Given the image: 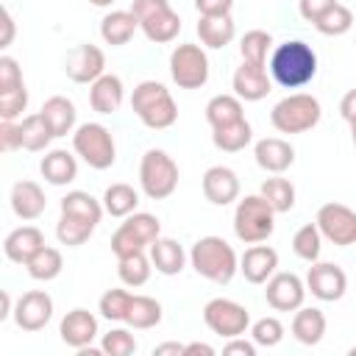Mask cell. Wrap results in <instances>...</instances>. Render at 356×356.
I'll use <instances>...</instances> for the list:
<instances>
[{
    "label": "cell",
    "mask_w": 356,
    "mask_h": 356,
    "mask_svg": "<svg viewBox=\"0 0 356 356\" xmlns=\"http://www.w3.org/2000/svg\"><path fill=\"white\" fill-rule=\"evenodd\" d=\"M317 75V53L300 42L289 39L278 44L270 56V78L284 89H300Z\"/></svg>",
    "instance_id": "6da1fadb"
},
{
    "label": "cell",
    "mask_w": 356,
    "mask_h": 356,
    "mask_svg": "<svg viewBox=\"0 0 356 356\" xmlns=\"http://www.w3.org/2000/svg\"><path fill=\"white\" fill-rule=\"evenodd\" d=\"M189 264L197 275H203L211 284H231V278L239 270L236 250L222 236H200L189 250Z\"/></svg>",
    "instance_id": "7a4b0ae2"
},
{
    "label": "cell",
    "mask_w": 356,
    "mask_h": 356,
    "mask_svg": "<svg viewBox=\"0 0 356 356\" xmlns=\"http://www.w3.org/2000/svg\"><path fill=\"white\" fill-rule=\"evenodd\" d=\"M131 111L139 117V122L145 128H153V131H164V128L175 125V120H178V106H175L170 89L159 81H142L134 86Z\"/></svg>",
    "instance_id": "3957f363"
},
{
    "label": "cell",
    "mask_w": 356,
    "mask_h": 356,
    "mask_svg": "<svg viewBox=\"0 0 356 356\" xmlns=\"http://www.w3.org/2000/svg\"><path fill=\"white\" fill-rule=\"evenodd\" d=\"M275 231V209L261 195H245L234 209V234L245 245L267 242Z\"/></svg>",
    "instance_id": "277c9868"
},
{
    "label": "cell",
    "mask_w": 356,
    "mask_h": 356,
    "mask_svg": "<svg viewBox=\"0 0 356 356\" xmlns=\"http://www.w3.org/2000/svg\"><path fill=\"white\" fill-rule=\"evenodd\" d=\"M320 117H323L320 100L306 92L286 95L270 111V122L278 134H306L320 122Z\"/></svg>",
    "instance_id": "5b68a950"
},
{
    "label": "cell",
    "mask_w": 356,
    "mask_h": 356,
    "mask_svg": "<svg viewBox=\"0 0 356 356\" xmlns=\"http://www.w3.org/2000/svg\"><path fill=\"white\" fill-rule=\"evenodd\" d=\"M139 186L150 200H167L178 189V164L172 156L150 147L139 161Z\"/></svg>",
    "instance_id": "8992f818"
},
{
    "label": "cell",
    "mask_w": 356,
    "mask_h": 356,
    "mask_svg": "<svg viewBox=\"0 0 356 356\" xmlns=\"http://www.w3.org/2000/svg\"><path fill=\"white\" fill-rule=\"evenodd\" d=\"M161 236V222L156 214L147 211H134L125 217V222H120V228L111 234V253L117 259L147 250L156 239Z\"/></svg>",
    "instance_id": "52a82bcc"
},
{
    "label": "cell",
    "mask_w": 356,
    "mask_h": 356,
    "mask_svg": "<svg viewBox=\"0 0 356 356\" xmlns=\"http://www.w3.org/2000/svg\"><path fill=\"white\" fill-rule=\"evenodd\" d=\"M131 14L139 19V31L156 44H167L181 33V17L170 0H134Z\"/></svg>",
    "instance_id": "ba28073f"
},
{
    "label": "cell",
    "mask_w": 356,
    "mask_h": 356,
    "mask_svg": "<svg viewBox=\"0 0 356 356\" xmlns=\"http://www.w3.org/2000/svg\"><path fill=\"white\" fill-rule=\"evenodd\" d=\"M72 150L92 167V170H108L117 159V145L111 131L103 122H83L72 131Z\"/></svg>",
    "instance_id": "9c48e42d"
},
{
    "label": "cell",
    "mask_w": 356,
    "mask_h": 356,
    "mask_svg": "<svg viewBox=\"0 0 356 356\" xmlns=\"http://www.w3.org/2000/svg\"><path fill=\"white\" fill-rule=\"evenodd\" d=\"M170 78L181 89H200L209 81V56L200 44H178L170 53Z\"/></svg>",
    "instance_id": "30bf717a"
},
{
    "label": "cell",
    "mask_w": 356,
    "mask_h": 356,
    "mask_svg": "<svg viewBox=\"0 0 356 356\" xmlns=\"http://www.w3.org/2000/svg\"><path fill=\"white\" fill-rule=\"evenodd\" d=\"M203 323L222 339H234V337H245L248 325H250V314L242 303L228 300V298H211L203 306Z\"/></svg>",
    "instance_id": "8fae6325"
},
{
    "label": "cell",
    "mask_w": 356,
    "mask_h": 356,
    "mask_svg": "<svg viewBox=\"0 0 356 356\" xmlns=\"http://www.w3.org/2000/svg\"><path fill=\"white\" fill-rule=\"evenodd\" d=\"M317 228L323 234V239H328L337 248H348L356 245V211L345 203H323L317 209Z\"/></svg>",
    "instance_id": "7c38bea8"
},
{
    "label": "cell",
    "mask_w": 356,
    "mask_h": 356,
    "mask_svg": "<svg viewBox=\"0 0 356 356\" xmlns=\"http://www.w3.org/2000/svg\"><path fill=\"white\" fill-rule=\"evenodd\" d=\"M306 289L317 298V300H325V303H334L345 295L348 289V275L339 264H331V261H312L309 273H306Z\"/></svg>",
    "instance_id": "4fadbf2b"
},
{
    "label": "cell",
    "mask_w": 356,
    "mask_h": 356,
    "mask_svg": "<svg viewBox=\"0 0 356 356\" xmlns=\"http://www.w3.org/2000/svg\"><path fill=\"white\" fill-rule=\"evenodd\" d=\"M306 284L295 275V273H273V278L267 281L264 298L275 312H298L306 300Z\"/></svg>",
    "instance_id": "5bb4252c"
},
{
    "label": "cell",
    "mask_w": 356,
    "mask_h": 356,
    "mask_svg": "<svg viewBox=\"0 0 356 356\" xmlns=\"http://www.w3.org/2000/svg\"><path fill=\"white\" fill-rule=\"evenodd\" d=\"M53 317V298L44 289H31L25 295H19L17 306H14V323L22 331H42Z\"/></svg>",
    "instance_id": "9a60e30c"
},
{
    "label": "cell",
    "mask_w": 356,
    "mask_h": 356,
    "mask_svg": "<svg viewBox=\"0 0 356 356\" xmlns=\"http://www.w3.org/2000/svg\"><path fill=\"white\" fill-rule=\"evenodd\" d=\"M64 72L75 83H95L106 72V56H103V50L97 44H78L67 56Z\"/></svg>",
    "instance_id": "2e32d148"
},
{
    "label": "cell",
    "mask_w": 356,
    "mask_h": 356,
    "mask_svg": "<svg viewBox=\"0 0 356 356\" xmlns=\"http://www.w3.org/2000/svg\"><path fill=\"white\" fill-rule=\"evenodd\" d=\"M58 337L67 348H75V350L89 348L97 337V317L86 309H72L64 314V320L58 325Z\"/></svg>",
    "instance_id": "e0dca14e"
},
{
    "label": "cell",
    "mask_w": 356,
    "mask_h": 356,
    "mask_svg": "<svg viewBox=\"0 0 356 356\" xmlns=\"http://www.w3.org/2000/svg\"><path fill=\"white\" fill-rule=\"evenodd\" d=\"M273 92V78L267 75L264 67H256V64H248L242 61L234 72V95L245 103H256V100H264L267 95Z\"/></svg>",
    "instance_id": "ac0fdd59"
},
{
    "label": "cell",
    "mask_w": 356,
    "mask_h": 356,
    "mask_svg": "<svg viewBox=\"0 0 356 356\" xmlns=\"http://www.w3.org/2000/svg\"><path fill=\"white\" fill-rule=\"evenodd\" d=\"M253 156H256V164L264 172H273V175H281L295 164V147L281 136L259 139L256 147H253Z\"/></svg>",
    "instance_id": "d6986e66"
},
{
    "label": "cell",
    "mask_w": 356,
    "mask_h": 356,
    "mask_svg": "<svg viewBox=\"0 0 356 356\" xmlns=\"http://www.w3.org/2000/svg\"><path fill=\"white\" fill-rule=\"evenodd\" d=\"M203 195L214 206H231L239 197V178L231 167L214 164L203 172Z\"/></svg>",
    "instance_id": "ffe728a7"
},
{
    "label": "cell",
    "mask_w": 356,
    "mask_h": 356,
    "mask_svg": "<svg viewBox=\"0 0 356 356\" xmlns=\"http://www.w3.org/2000/svg\"><path fill=\"white\" fill-rule=\"evenodd\" d=\"M275 270H278V253L270 245H261V242L250 245L239 259V273L250 284H267Z\"/></svg>",
    "instance_id": "44dd1931"
},
{
    "label": "cell",
    "mask_w": 356,
    "mask_h": 356,
    "mask_svg": "<svg viewBox=\"0 0 356 356\" xmlns=\"http://www.w3.org/2000/svg\"><path fill=\"white\" fill-rule=\"evenodd\" d=\"M44 248V234L36 225H19L3 239V253L14 264H28Z\"/></svg>",
    "instance_id": "7402d4cb"
},
{
    "label": "cell",
    "mask_w": 356,
    "mask_h": 356,
    "mask_svg": "<svg viewBox=\"0 0 356 356\" xmlns=\"http://www.w3.org/2000/svg\"><path fill=\"white\" fill-rule=\"evenodd\" d=\"M8 200H11V211L25 222L39 220L44 214V209H47V197H44V192H42V186L36 181H17L11 186V197Z\"/></svg>",
    "instance_id": "603a6c76"
},
{
    "label": "cell",
    "mask_w": 356,
    "mask_h": 356,
    "mask_svg": "<svg viewBox=\"0 0 356 356\" xmlns=\"http://www.w3.org/2000/svg\"><path fill=\"white\" fill-rule=\"evenodd\" d=\"M125 97V86L122 78L114 72H103L95 83H89V106L97 114H114L122 106Z\"/></svg>",
    "instance_id": "cb8c5ba5"
},
{
    "label": "cell",
    "mask_w": 356,
    "mask_h": 356,
    "mask_svg": "<svg viewBox=\"0 0 356 356\" xmlns=\"http://www.w3.org/2000/svg\"><path fill=\"white\" fill-rule=\"evenodd\" d=\"M39 172H42V178H44L47 184H53V186H67V184H72V181L78 178V161H75L72 153L56 147V150H47V153L42 156Z\"/></svg>",
    "instance_id": "d4e9b609"
},
{
    "label": "cell",
    "mask_w": 356,
    "mask_h": 356,
    "mask_svg": "<svg viewBox=\"0 0 356 356\" xmlns=\"http://www.w3.org/2000/svg\"><path fill=\"white\" fill-rule=\"evenodd\" d=\"M39 111H42V117L47 120V125H50V131H53L56 139H61V136H67V134L75 131L78 111H75V103H72L70 97L53 95V97H47V100L42 103Z\"/></svg>",
    "instance_id": "484cf974"
},
{
    "label": "cell",
    "mask_w": 356,
    "mask_h": 356,
    "mask_svg": "<svg viewBox=\"0 0 356 356\" xmlns=\"http://www.w3.org/2000/svg\"><path fill=\"white\" fill-rule=\"evenodd\" d=\"M136 28H139V19L131 14V8H128V11H122V8L108 11V14L100 19V36H103V42L111 44V47L128 44V42L134 39Z\"/></svg>",
    "instance_id": "4316f807"
},
{
    "label": "cell",
    "mask_w": 356,
    "mask_h": 356,
    "mask_svg": "<svg viewBox=\"0 0 356 356\" xmlns=\"http://www.w3.org/2000/svg\"><path fill=\"white\" fill-rule=\"evenodd\" d=\"M325 314L314 306H300L292 317V337L300 345H320L325 337Z\"/></svg>",
    "instance_id": "83f0119b"
},
{
    "label": "cell",
    "mask_w": 356,
    "mask_h": 356,
    "mask_svg": "<svg viewBox=\"0 0 356 356\" xmlns=\"http://www.w3.org/2000/svg\"><path fill=\"white\" fill-rule=\"evenodd\" d=\"M234 33H236V25H234L231 14H222V17H203L200 14V19H197V36H200L203 47L222 50L225 44H231Z\"/></svg>",
    "instance_id": "f1b7e54d"
},
{
    "label": "cell",
    "mask_w": 356,
    "mask_h": 356,
    "mask_svg": "<svg viewBox=\"0 0 356 356\" xmlns=\"http://www.w3.org/2000/svg\"><path fill=\"white\" fill-rule=\"evenodd\" d=\"M147 250H150V261H153L156 273H161V275H178L186 264L184 248L170 236H159Z\"/></svg>",
    "instance_id": "f546056e"
},
{
    "label": "cell",
    "mask_w": 356,
    "mask_h": 356,
    "mask_svg": "<svg viewBox=\"0 0 356 356\" xmlns=\"http://www.w3.org/2000/svg\"><path fill=\"white\" fill-rule=\"evenodd\" d=\"M211 142H214V147L222 150V153H239V150H245V147L253 142V128H250V122L242 117V120H236V122L211 128Z\"/></svg>",
    "instance_id": "4dcf8cb0"
},
{
    "label": "cell",
    "mask_w": 356,
    "mask_h": 356,
    "mask_svg": "<svg viewBox=\"0 0 356 356\" xmlns=\"http://www.w3.org/2000/svg\"><path fill=\"white\" fill-rule=\"evenodd\" d=\"M103 211H106L103 203L95 200V197H92L89 192H83V189H72V192H67V195L61 197V214L81 217V220H86V222H92V225L100 222Z\"/></svg>",
    "instance_id": "1f68e13d"
},
{
    "label": "cell",
    "mask_w": 356,
    "mask_h": 356,
    "mask_svg": "<svg viewBox=\"0 0 356 356\" xmlns=\"http://www.w3.org/2000/svg\"><path fill=\"white\" fill-rule=\"evenodd\" d=\"M245 117V108H242V100L236 95H214L209 103H206V122L211 128H220V125H228V122H236Z\"/></svg>",
    "instance_id": "d6a6232c"
},
{
    "label": "cell",
    "mask_w": 356,
    "mask_h": 356,
    "mask_svg": "<svg viewBox=\"0 0 356 356\" xmlns=\"http://www.w3.org/2000/svg\"><path fill=\"white\" fill-rule=\"evenodd\" d=\"M19 128H22V150H31V153H39V150H47V145L56 139L47 120L42 117V111L36 114H28L19 120Z\"/></svg>",
    "instance_id": "836d02e7"
},
{
    "label": "cell",
    "mask_w": 356,
    "mask_h": 356,
    "mask_svg": "<svg viewBox=\"0 0 356 356\" xmlns=\"http://www.w3.org/2000/svg\"><path fill=\"white\" fill-rule=\"evenodd\" d=\"M139 206V192L131 184H111L103 192V209L111 217H128Z\"/></svg>",
    "instance_id": "e575fe53"
},
{
    "label": "cell",
    "mask_w": 356,
    "mask_h": 356,
    "mask_svg": "<svg viewBox=\"0 0 356 356\" xmlns=\"http://www.w3.org/2000/svg\"><path fill=\"white\" fill-rule=\"evenodd\" d=\"M125 323H128L131 328H139V331L156 328V325L161 323V303H159L156 298H150V295H134Z\"/></svg>",
    "instance_id": "d590c367"
},
{
    "label": "cell",
    "mask_w": 356,
    "mask_h": 356,
    "mask_svg": "<svg viewBox=\"0 0 356 356\" xmlns=\"http://www.w3.org/2000/svg\"><path fill=\"white\" fill-rule=\"evenodd\" d=\"M25 270H28V275L33 278V281H53V278H58L61 275V270H64V259H61V250L58 248H50V245H44L28 264H25Z\"/></svg>",
    "instance_id": "8d00e7d4"
},
{
    "label": "cell",
    "mask_w": 356,
    "mask_h": 356,
    "mask_svg": "<svg viewBox=\"0 0 356 356\" xmlns=\"http://www.w3.org/2000/svg\"><path fill=\"white\" fill-rule=\"evenodd\" d=\"M150 270H153V261H150V256H145V250L117 259V275H120V281L125 286H134L136 289V286L147 284Z\"/></svg>",
    "instance_id": "74e56055"
},
{
    "label": "cell",
    "mask_w": 356,
    "mask_h": 356,
    "mask_svg": "<svg viewBox=\"0 0 356 356\" xmlns=\"http://www.w3.org/2000/svg\"><path fill=\"white\" fill-rule=\"evenodd\" d=\"M270 47H273V36L261 28H253L242 36L239 42V56L242 61L248 64H256V67H267V56H270Z\"/></svg>",
    "instance_id": "f35d334b"
},
{
    "label": "cell",
    "mask_w": 356,
    "mask_h": 356,
    "mask_svg": "<svg viewBox=\"0 0 356 356\" xmlns=\"http://www.w3.org/2000/svg\"><path fill=\"white\" fill-rule=\"evenodd\" d=\"M261 197H267V203L275 209V214H284L295 206V186L289 178H281V175H273L261 184Z\"/></svg>",
    "instance_id": "ab89813d"
},
{
    "label": "cell",
    "mask_w": 356,
    "mask_h": 356,
    "mask_svg": "<svg viewBox=\"0 0 356 356\" xmlns=\"http://www.w3.org/2000/svg\"><path fill=\"white\" fill-rule=\"evenodd\" d=\"M95 228H97V225H92V222L81 220V217L61 214L58 222H56V236H58L61 245H67V248H78V245H83V242L95 234Z\"/></svg>",
    "instance_id": "60d3db41"
},
{
    "label": "cell",
    "mask_w": 356,
    "mask_h": 356,
    "mask_svg": "<svg viewBox=\"0 0 356 356\" xmlns=\"http://www.w3.org/2000/svg\"><path fill=\"white\" fill-rule=\"evenodd\" d=\"M292 250H295V256H300V259L309 261V264L320 259L323 234H320L317 222H306V225H300V228L295 231V236H292Z\"/></svg>",
    "instance_id": "b9f144b4"
},
{
    "label": "cell",
    "mask_w": 356,
    "mask_h": 356,
    "mask_svg": "<svg viewBox=\"0 0 356 356\" xmlns=\"http://www.w3.org/2000/svg\"><path fill=\"white\" fill-rule=\"evenodd\" d=\"M314 28H317L323 36H342V33H348V31L353 28V11H350L348 6H342V3H334V6L314 22Z\"/></svg>",
    "instance_id": "7bdbcfd3"
},
{
    "label": "cell",
    "mask_w": 356,
    "mask_h": 356,
    "mask_svg": "<svg viewBox=\"0 0 356 356\" xmlns=\"http://www.w3.org/2000/svg\"><path fill=\"white\" fill-rule=\"evenodd\" d=\"M131 300H134V295H131L128 289H106V292L100 295L97 312H100L106 320H111V323H125L128 309H131Z\"/></svg>",
    "instance_id": "ee69618b"
},
{
    "label": "cell",
    "mask_w": 356,
    "mask_h": 356,
    "mask_svg": "<svg viewBox=\"0 0 356 356\" xmlns=\"http://www.w3.org/2000/svg\"><path fill=\"white\" fill-rule=\"evenodd\" d=\"M250 337L259 348H275L284 339V325L278 317H261L250 325Z\"/></svg>",
    "instance_id": "f6af8a7d"
},
{
    "label": "cell",
    "mask_w": 356,
    "mask_h": 356,
    "mask_svg": "<svg viewBox=\"0 0 356 356\" xmlns=\"http://www.w3.org/2000/svg\"><path fill=\"white\" fill-rule=\"evenodd\" d=\"M25 108H28V89H25V83L11 89V92H0V120L3 122H17Z\"/></svg>",
    "instance_id": "bcb514c9"
},
{
    "label": "cell",
    "mask_w": 356,
    "mask_h": 356,
    "mask_svg": "<svg viewBox=\"0 0 356 356\" xmlns=\"http://www.w3.org/2000/svg\"><path fill=\"white\" fill-rule=\"evenodd\" d=\"M100 348L106 356H131L136 350V339L128 328H111L108 334H103Z\"/></svg>",
    "instance_id": "7dc6e473"
},
{
    "label": "cell",
    "mask_w": 356,
    "mask_h": 356,
    "mask_svg": "<svg viewBox=\"0 0 356 356\" xmlns=\"http://www.w3.org/2000/svg\"><path fill=\"white\" fill-rule=\"evenodd\" d=\"M22 70L17 64V58L11 56H0V92H11L17 86H22Z\"/></svg>",
    "instance_id": "c3c4849f"
},
{
    "label": "cell",
    "mask_w": 356,
    "mask_h": 356,
    "mask_svg": "<svg viewBox=\"0 0 356 356\" xmlns=\"http://www.w3.org/2000/svg\"><path fill=\"white\" fill-rule=\"evenodd\" d=\"M0 147L6 153L22 147V128H19V122H3L0 120Z\"/></svg>",
    "instance_id": "681fc988"
},
{
    "label": "cell",
    "mask_w": 356,
    "mask_h": 356,
    "mask_svg": "<svg viewBox=\"0 0 356 356\" xmlns=\"http://www.w3.org/2000/svg\"><path fill=\"white\" fill-rule=\"evenodd\" d=\"M334 3H337V0H298V11H300V17H303L306 22L314 25Z\"/></svg>",
    "instance_id": "f907efd6"
},
{
    "label": "cell",
    "mask_w": 356,
    "mask_h": 356,
    "mask_svg": "<svg viewBox=\"0 0 356 356\" xmlns=\"http://www.w3.org/2000/svg\"><path fill=\"white\" fill-rule=\"evenodd\" d=\"M231 6H234V0H195L197 14H203V17H222V14H231Z\"/></svg>",
    "instance_id": "816d5d0a"
},
{
    "label": "cell",
    "mask_w": 356,
    "mask_h": 356,
    "mask_svg": "<svg viewBox=\"0 0 356 356\" xmlns=\"http://www.w3.org/2000/svg\"><path fill=\"white\" fill-rule=\"evenodd\" d=\"M256 342H248L245 337H234V339H228L225 345H222V353L225 356H234V353H239V356H256Z\"/></svg>",
    "instance_id": "f5cc1de1"
},
{
    "label": "cell",
    "mask_w": 356,
    "mask_h": 356,
    "mask_svg": "<svg viewBox=\"0 0 356 356\" xmlns=\"http://www.w3.org/2000/svg\"><path fill=\"white\" fill-rule=\"evenodd\" d=\"M339 114H342L345 122L356 120V89H348V92L342 95V100H339Z\"/></svg>",
    "instance_id": "db71d44e"
},
{
    "label": "cell",
    "mask_w": 356,
    "mask_h": 356,
    "mask_svg": "<svg viewBox=\"0 0 356 356\" xmlns=\"http://www.w3.org/2000/svg\"><path fill=\"white\" fill-rule=\"evenodd\" d=\"M14 42V17L8 8H3V36H0V47L6 50Z\"/></svg>",
    "instance_id": "11a10c76"
},
{
    "label": "cell",
    "mask_w": 356,
    "mask_h": 356,
    "mask_svg": "<svg viewBox=\"0 0 356 356\" xmlns=\"http://www.w3.org/2000/svg\"><path fill=\"white\" fill-rule=\"evenodd\" d=\"M184 356H214V348L206 342H189L184 345Z\"/></svg>",
    "instance_id": "9f6ffc18"
},
{
    "label": "cell",
    "mask_w": 356,
    "mask_h": 356,
    "mask_svg": "<svg viewBox=\"0 0 356 356\" xmlns=\"http://www.w3.org/2000/svg\"><path fill=\"white\" fill-rule=\"evenodd\" d=\"M153 353H156V356H167V353H172V356H184V345H181V342H164V345H159Z\"/></svg>",
    "instance_id": "6f0895ef"
},
{
    "label": "cell",
    "mask_w": 356,
    "mask_h": 356,
    "mask_svg": "<svg viewBox=\"0 0 356 356\" xmlns=\"http://www.w3.org/2000/svg\"><path fill=\"white\" fill-rule=\"evenodd\" d=\"M0 303H3V306H0V320H8V317H14V306H11V295H8L6 289L0 292Z\"/></svg>",
    "instance_id": "680465c9"
},
{
    "label": "cell",
    "mask_w": 356,
    "mask_h": 356,
    "mask_svg": "<svg viewBox=\"0 0 356 356\" xmlns=\"http://www.w3.org/2000/svg\"><path fill=\"white\" fill-rule=\"evenodd\" d=\"M89 3H92V6H97V8H108L114 0H89Z\"/></svg>",
    "instance_id": "91938a15"
},
{
    "label": "cell",
    "mask_w": 356,
    "mask_h": 356,
    "mask_svg": "<svg viewBox=\"0 0 356 356\" xmlns=\"http://www.w3.org/2000/svg\"><path fill=\"white\" fill-rule=\"evenodd\" d=\"M348 125H350V136H353V147H356V120H350Z\"/></svg>",
    "instance_id": "94428289"
},
{
    "label": "cell",
    "mask_w": 356,
    "mask_h": 356,
    "mask_svg": "<svg viewBox=\"0 0 356 356\" xmlns=\"http://www.w3.org/2000/svg\"><path fill=\"white\" fill-rule=\"evenodd\" d=\"M348 353H350V356H356V345H353V348H350V350H348Z\"/></svg>",
    "instance_id": "6125c7cd"
}]
</instances>
